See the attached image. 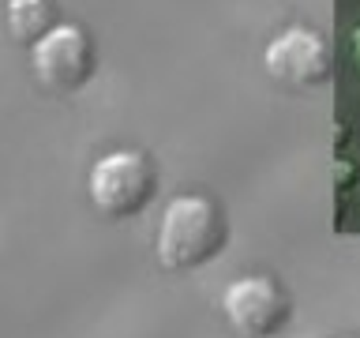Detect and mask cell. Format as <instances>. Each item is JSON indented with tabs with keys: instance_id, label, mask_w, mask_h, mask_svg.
<instances>
[{
	"instance_id": "cell-1",
	"label": "cell",
	"mask_w": 360,
	"mask_h": 338,
	"mask_svg": "<svg viewBox=\"0 0 360 338\" xmlns=\"http://www.w3.org/2000/svg\"><path fill=\"white\" fill-rule=\"evenodd\" d=\"M221 207L207 196H176L169 199L158 230V259L165 270H195L207 267L225 248Z\"/></svg>"
},
{
	"instance_id": "cell-2",
	"label": "cell",
	"mask_w": 360,
	"mask_h": 338,
	"mask_svg": "<svg viewBox=\"0 0 360 338\" xmlns=\"http://www.w3.org/2000/svg\"><path fill=\"white\" fill-rule=\"evenodd\" d=\"M158 169L143 151H109L90 165V203L105 218H135L150 207Z\"/></svg>"
},
{
	"instance_id": "cell-3",
	"label": "cell",
	"mask_w": 360,
	"mask_h": 338,
	"mask_svg": "<svg viewBox=\"0 0 360 338\" xmlns=\"http://www.w3.org/2000/svg\"><path fill=\"white\" fill-rule=\"evenodd\" d=\"M30 61L41 87L56 94H72L94 75V42L75 23H56L41 42L30 45Z\"/></svg>"
},
{
	"instance_id": "cell-4",
	"label": "cell",
	"mask_w": 360,
	"mask_h": 338,
	"mask_svg": "<svg viewBox=\"0 0 360 338\" xmlns=\"http://www.w3.org/2000/svg\"><path fill=\"white\" fill-rule=\"evenodd\" d=\"M225 320L240 338H270L289 323V293L270 275H248L236 278L221 293Z\"/></svg>"
},
{
	"instance_id": "cell-5",
	"label": "cell",
	"mask_w": 360,
	"mask_h": 338,
	"mask_svg": "<svg viewBox=\"0 0 360 338\" xmlns=\"http://www.w3.org/2000/svg\"><path fill=\"white\" fill-rule=\"evenodd\" d=\"M263 64L270 75L289 87H323L330 79V45L315 30L289 27L266 45Z\"/></svg>"
},
{
	"instance_id": "cell-6",
	"label": "cell",
	"mask_w": 360,
	"mask_h": 338,
	"mask_svg": "<svg viewBox=\"0 0 360 338\" xmlns=\"http://www.w3.org/2000/svg\"><path fill=\"white\" fill-rule=\"evenodd\" d=\"M4 23H8V34L22 45L41 42L45 34L56 27L49 0H8L4 4Z\"/></svg>"
}]
</instances>
